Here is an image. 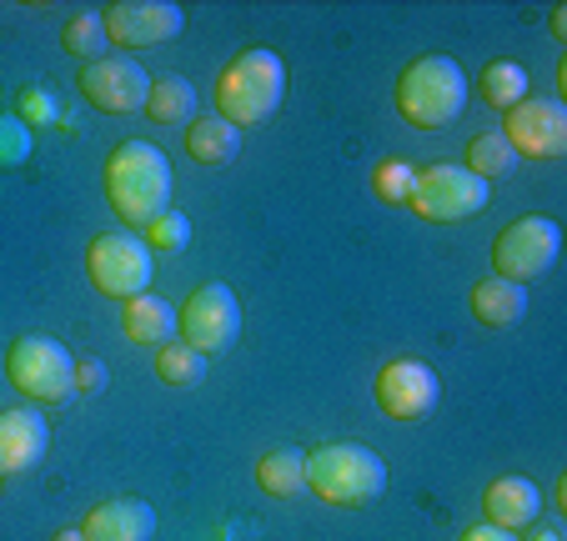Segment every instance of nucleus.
Listing matches in <instances>:
<instances>
[{"mask_svg": "<svg viewBox=\"0 0 567 541\" xmlns=\"http://www.w3.org/2000/svg\"><path fill=\"white\" fill-rule=\"evenodd\" d=\"M106 201L126 226H146L172 211V160L151 141H121L106 156Z\"/></svg>", "mask_w": 567, "mask_h": 541, "instance_id": "obj_1", "label": "nucleus"}, {"mask_svg": "<svg viewBox=\"0 0 567 541\" xmlns=\"http://www.w3.org/2000/svg\"><path fill=\"white\" fill-rule=\"evenodd\" d=\"M212 101H216V116L231 121L236 131L261 126L287 101V61L277 51H267V45H251V51L231 55L221 65V75H216Z\"/></svg>", "mask_w": 567, "mask_h": 541, "instance_id": "obj_2", "label": "nucleus"}, {"mask_svg": "<svg viewBox=\"0 0 567 541\" xmlns=\"http://www.w3.org/2000/svg\"><path fill=\"white\" fill-rule=\"evenodd\" d=\"M307 491L327 507H367L386 491V461L357 441L317 446L307 451Z\"/></svg>", "mask_w": 567, "mask_h": 541, "instance_id": "obj_3", "label": "nucleus"}, {"mask_svg": "<svg viewBox=\"0 0 567 541\" xmlns=\"http://www.w3.org/2000/svg\"><path fill=\"white\" fill-rule=\"evenodd\" d=\"M396 111L417 131H442L467 111V75L452 55H422L396 75Z\"/></svg>", "mask_w": 567, "mask_h": 541, "instance_id": "obj_4", "label": "nucleus"}, {"mask_svg": "<svg viewBox=\"0 0 567 541\" xmlns=\"http://www.w3.org/2000/svg\"><path fill=\"white\" fill-rule=\"evenodd\" d=\"M6 382L31 402H65L75 392V356L55 336H21L6 351Z\"/></svg>", "mask_w": 567, "mask_h": 541, "instance_id": "obj_5", "label": "nucleus"}, {"mask_svg": "<svg viewBox=\"0 0 567 541\" xmlns=\"http://www.w3.org/2000/svg\"><path fill=\"white\" fill-rule=\"evenodd\" d=\"M86 271L101 296L131 301V296H146L156 261H151L146 241H141L136 231H101L96 241L86 246Z\"/></svg>", "mask_w": 567, "mask_h": 541, "instance_id": "obj_6", "label": "nucleus"}, {"mask_svg": "<svg viewBox=\"0 0 567 541\" xmlns=\"http://www.w3.org/2000/svg\"><path fill=\"white\" fill-rule=\"evenodd\" d=\"M557 251H563V231H557L553 216H517L493 241V277L527 287V281L553 271Z\"/></svg>", "mask_w": 567, "mask_h": 541, "instance_id": "obj_7", "label": "nucleus"}, {"mask_svg": "<svg viewBox=\"0 0 567 541\" xmlns=\"http://www.w3.org/2000/svg\"><path fill=\"white\" fill-rule=\"evenodd\" d=\"M487 201H493V186L477 180L467 166H427V170H417V191H412L408 206L422 221L447 226V221L477 216Z\"/></svg>", "mask_w": 567, "mask_h": 541, "instance_id": "obj_8", "label": "nucleus"}, {"mask_svg": "<svg viewBox=\"0 0 567 541\" xmlns=\"http://www.w3.org/2000/svg\"><path fill=\"white\" fill-rule=\"evenodd\" d=\"M176 331H182V341L192 351H202V356L226 351L241 336V306H236L231 287H221V281L196 287L192 296H186V306L176 311Z\"/></svg>", "mask_w": 567, "mask_h": 541, "instance_id": "obj_9", "label": "nucleus"}, {"mask_svg": "<svg viewBox=\"0 0 567 541\" xmlns=\"http://www.w3.org/2000/svg\"><path fill=\"white\" fill-rule=\"evenodd\" d=\"M503 141L513 156L557 160L567 156V106L553 96H527L513 111H503Z\"/></svg>", "mask_w": 567, "mask_h": 541, "instance_id": "obj_10", "label": "nucleus"}, {"mask_svg": "<svg viewBox=\"0 0 567 541\" xmlns=\"http://www.w3.org/2000/svg\"><path fill=\"white\" fill-rule=\"evenodd\" d=\"M101 15H106V41L121 45V55L166 45L186 31V11L172 0H116Z\"/></svg>", "mask_w": 567, "mask_h": 541, "instance_id": "obj_11", "label": "nucleus"}, {"mask_svg": "<svg viewBox=\"0 0 567 541\" xmlns=\"http://www.w3.org/2000/svg\"><path fill=\"white\" fill-rule=\"evenodd\" d=\"M372 396L392 422H422V416H432L442 386H437V372H432L427 361L402 356V361H386L382 372H377Z\"/></svg>", "mask_w": 567, "mask_h": 541, "instance_id": "obj_12", "label": "nucleus"}, {"mask_svg": "<svg viewBox=\"0 0 567 541\" xmlns=\"http://www.w3.org/2000/svg\"><path fill=\"white\" fill-rule=\"evenodd\" d=\"M146 91H151V75L141 71V61H131V55H106V61H91L86 71H81V96L96 111H106V116H131V111H141L146 106Z\"/></svg>", "mask_w": 567, "mask_h": 541, "instance_id": "obj_13", "label": "nucleus"}, {"mask_svg": "<svg viewBox=\"0 0 567 541\" xmlns=\"http://www.w3.org/2000/svg\"><path fill=\"white\" fill-rule=\"evenodd\" d=\"M51 451V426L31 406H11L0 412V477H21V471L41 467Z\"/></svg>", "mask_w": 567, "mask_h": 541, "instance_id": "obj_14", "label": "nucleus"}, {"mask_svg": "<svg viewBox=\"0 0 567 541\" xmlns=\"http://www.w3.org/2000/svg\"><path fill=\"white\" fill-rule=\"evenodd\" d=\"M81 537L86 541H151L156 537V511H151L141 497L101 501V507L86 517Z\"/></svg>", "mask_w": 567, "mask_h": 541, "instance_id": "obj_15", "label": "nucleus"}, {"mask_svg": "<svg viewBox=\"0 0 567 541\" xmlns=\"http://www.w3.org/2000/svg\"><path fill=\"white\" fill-rule=\"evenodd\" d=\"M537 511H543V491L527 477H497L493 487L482 491V517H487V527L523 531L537 521Z\"/></svg>", "mask_w": 567, "mask_h": 541, "instance_id": "obj_16", "label": "nucleus"}, {"mask_svg": "<svg viewBox=\"0 0 567 541\" xmlns=\"http://www.w3.org/2000/svg\"><path fill=\"white\" fill-rule=\"evenodd\" d=\"M121 331H126V341H136V346L161 351L176 336V311L161 296H151V291L146 296H131V301H121Z\"/></svg>", "mask_w": 567, "mask_h": 541, "instance_id": "obj_17", "label": "nucleus"}, {"mask_svg": "<svg viewBox=\"0 0 567 541\" xmlns=\"http://www.w3.org/2000/svg\"><path fill=\"white\" fill-rule=\"evenodd\" d=\"M472 316H477L487 331L517 326V321L527 316V287H517V281H503V277L477 281V287H472Z\"/></svg>", "mask_w": 567, "mask_h": 541, "instance_id": "obj_18", "label": "nucleus"}, {"mask_svg": "<svg viewBox=\"0 0 567 541\" xmlns=\"http://www.w3.org/2000/svg\"><path fill=\"white\" fill-rule=\"evenodd\" d=\"M241 150V131L221 116H192L186 121V156L202 166H226Z\"/></svg>", "mask_w": 567, "mask_h": 541, "instance_id": "obj_19", "label": "nucleus"}, {"mask_svg": "<svg viewBox=\"0 0 567 541\" xmlns=\"http://www.w3.org/2000/svg\"><path fill=\"white\" fill-rule=\"evenodd\" d=\"M146 121L151 126H186L196 116V85L186 75H161L146 91Z\"/></svg>", "mask_w": 567, "mask_h": 541, "instance_id": "obj_20", "label": "nucleus"}, {"mask_svg": "<svg viewBox=\"0 0 567 541\" xmlns=\"http://www.w3.org/2000/svg\"><path fill=\"white\" fill-rule=\"evenodd\" d=\"M257 481H261L267 497L291 501L297 491H307V451H297V446H277V451H267V457L257 461Z\"/></svg>", "mask_w": 567, "mask_h": 541, "instance_id": "obj_21", "label": "nucleus"}, {"mask_svg": "<svg viewBox=\"0 0 567 541\" xmlns=\"http://www.w3.org/2000/svg\"><path fill=\"white\" fill-rule=\"evenodd\" d=\"M477 91L487 106L497 111H513L517 101H527V71L517 61H487L477 75Z\"/></svg>", "mask_w": 567, "mask_h": 541, "instance_id": "obj_22", "label": "nucleus"}, {"mask_svg": "<svg viewBox=\"0 0 567 541\" xmlns=\"http://www.w3.org/2000/svg\"><path fill=\"white\" fill-rule=\"evenodd\" d=\"M462 166H467L477 180L493 186V180H503L507 170L517 166V156H513V146L503 141V131H482V136L467 141V160H462Z\"/></svg>", "mask_w": 567, "mask_h": 541, "instance_id": "obj_23", "label": "nucleus"}, {"mask_svg": "<svg viewBox=\"0 0 567 541\" xmlns=\"http://www.w3.org/2000/svg\"><path fill=\"white\" fill-rule=\"evenodd\" d=\"M61 45L71 55H81V61H106V15L101 11H75L71 21H65L61 31Z\"/></svg>", "mask_w": 567, "mask_h": 541, "instance_id": "obj_24", "label": "nucleus"}, {"mask_svg": "<svg viewBox=\"0 0 567 541\" xmlns=\"http://www.w3.org/2000/svg\"><path fill=\"white\" fill-rule=\"evenodd\" d=\"M206 372V356L202 351H192L186 341H166V346L156 351V376L166 386H196Z\"/></svg>", "mask_w": 567, "mask_h": 541, "instance_id": "obj_25", "label": "nucleus"}, {"mask_svg": "<svg viewBox=\"0 0 567 541\" xmlns=\"http://www.w3.org/2000/svg\"><path fill=\"white\" fill-rule=\"evenodd\" d=\"M141 241H146L151 256H156V251L161 256H176V251H186V246H192V221H186V216L172 206V211H161L156 221L141 226Z\"/></svg>", "mask_w": 567, "mask_h": 541, "instance_id": "obj_26", "label": "nucleus"}, {"mask_svg": "<svg viewBox=\"0 0 567 541\" xmlns=\"http://www.w3.org/2000/svg\"><path fill=\"white\" fill-rule=\"evenodd\" d=\"M372 191L382 196L386 206H408L412 191H417V166H408V160H382V166L372 170Z\"/></svg>", "mask_w": 567, "mask_h": 541, "instance_id": "obj_27", "label": "nucleus"}, {"mask_svg": "<svg viewBox=\"0 0 567 541\" xmlns=\"http://www.w3.org/2000/svg\"><path fill=\"white\" fill-rule=\"evenodd\" d=\"M35 150V136L25 126V116H11V111H0V170H16L25 166Z\"/></svg>", "mask_w": 567, "mask_h": 541, "instance_id": "obj_28", "label": "nucleus"}, {"mask_svg": "<svg viewBox=\"0 0 567 541\" xmlns=\"http://www.w3.org/2000/svg\"><path fill=\"white\" fill-rule=\"evenodd\" d=\"M106 361H96V356H86V361H75V392L81 396H101L106 392Z\"/></svg>", "mask_w": 567, "mask_h": 541, "instance_id": "obj_29", "label": "nucleus"}, {"mask_svg": "<svg viewBox=\"0 0 567 541\" xmlns=\"http://www.w3.org/2000/svg\"><path fill=\"white\" fill-rule=\"evenodd\" d=\"M21 111L25 116H35V121H55V96L51 91H41V85H31L21 96Z\"/></svg>", "mask_w": 567, "mask_h": 541, "instance_id": "obj_30", "label": "nucleus"}, {"mask_svg": "<svg viewBox=\"0 0 567 541\" xmlns=\"http://www.w3.org/2000/svg\"><path fill=\"white\" fill-rule=\"evenodd\" d=\"M462 541H517V537H513V531H503V527H487V521H482V527H472Z\"/></svg>", "mask_w": 567, "mask_h": 541, "instance_id": "obj_31", "label": "nucleus"}, {"mask_svg": "<svg viewBox=\"0 0 567 541\" xmlns=\"http://www.w3.org/2000/svg\"><path fill=\"white\" fill-rule=\"evenodd\" d=\"M553 35H557V41L567 35V6H553Z\"/></svg>", "mask_w": 567, "mask_h": 541, "instance_id": "obj_32", "label": "nucleus"}, {"mask_svg": "<svg viewBox=\"0 0 567 541\" xmlns=\"http://www.w3.org/2000/svg\"><path fill=\"white\" fill-rule=\"evenodd\" d=\"M533 541H563V531H557V527H537Z\"/></svg>", "mask_w": 567, "mask_h": 541, "instance_id": "obj_33", "label": "nucleus"}, {"mask_svg": "<svg viewBox=\"0 0 567 541\" xmlns=\"http://www.w3.org/2000/svg\"><path fill=\"white\" fill-rule=\"evenodd\" d=\"M55 541H86V537H81V527H71V531H55Z\"/></svg>", "mask_w": 567, "mask_h": 541, "instance_id": "obj_34", "label": "nucleus"}]
</instances>
